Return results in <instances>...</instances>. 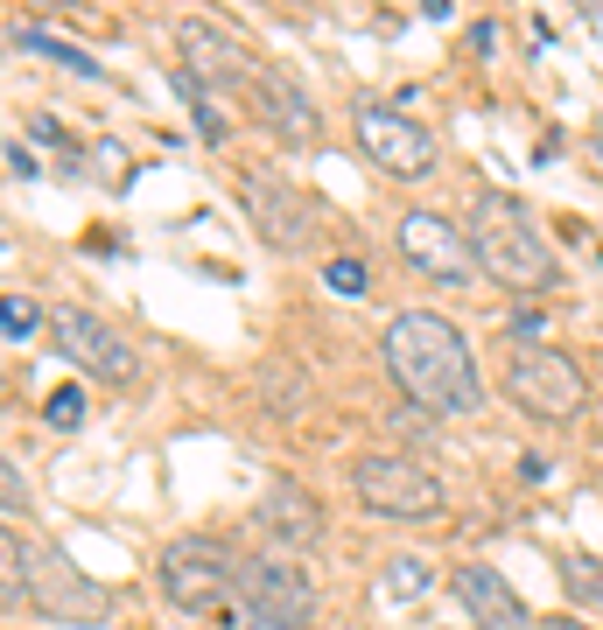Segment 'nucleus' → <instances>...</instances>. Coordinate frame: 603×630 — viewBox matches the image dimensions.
Here are the masks:
<instances>
[{"label":"nucleus","mask_w":603,"mask_h":630,"mask_svg":"<svg viewBox=\"0 0 603 630\" xmlns=\"http://www.w3.org/2000/svg\"><path fill=\"white\" fill-rule=\"evenodd\" d=\"M380 357H386V378L401 386V399L421 407L428 420H470L484 407L470 336L442 309H401L380 336Z\"/></svg>","instance_id":"nucleus-1"},{"label":"nucleus","mask_w":603,"mask_h":630,"mask_svg":"<svg viewBox=\"0 0 603 630\" xmlns=\"http://www.w3.org/2000/svg\"><path fill=\"white\" fill-rule=\"evenodd\" d=\"M470 253H478V274L498 280L505 295H555L561 288V259L555 245L540 239L534 210L519 197H505V189H484L478 203H470Z\"/></svg>","instance_id":"nucleus-2"},{"label":"nucleus","mask_w":603,"mask_h":630,"mask_svg":"<svg viewBox=\"0 0 603 630\" xmlns=\"http://www.w3.org/2000/svg\"><path fill=\"white\" fill-rule=\"evenodd\" d=\"M498 386H505V399H513L519 413L548 420V428H561V420H575L590 407V378H582V365L569 351H555V343H513L505 336Z\"/></svg>","instance_id":"nucleus-3"},{"label":"nucleus","mask_w":603,"mask_h":630,"mask_svg":"<svg viewBox=\"0 0 603 630\" xmlns=\"http://www.w3.org/2000/svg\"><path fill=\"white\" fill-rule=\"evenodd\" d=\"M351 498L372 511V519H393V526H428L449 511V490L442 476L414 455H358L351 463Z\"/></svg>","instance_id":"nucleus-4"},{"label":"nucleus","mask_w":603,"mask_h":630,"mask_svg":"<svg viewBox=\"0 0 603 630\" xmlns=\"http://www.w3.org/2000/svg\"><path fill=\"white\" fill-rule=\"evenodd\" d=\"M155 582L162 596L176 609H190V617H211V609H224L239 596V553L204 540V532H190V540H168L162 561H155Z\"/></svg>","instance_id":"nucleus-5"},{"label":"nucleus","mask_w":603,"mask_h":630,"mask_svg":"<svg viewBox=\"0 0 603 630\" xmlns=\"http://www.w3.org/2000/svg\"><path fill=\"white\" fill-rule=\"evenodd\" d=\"M50 343L70 357L85 378H99V386H134L141 378V351L127 343V330H112L106 316H91L78 309V301H64V309H50Z\"/></svg>","instance_id":"nucleus-6"},{"label":"nucleus","mask_w":603,"mask_h":630,"mask_svg":"<svg viewBox=\"0 0 603 630\" xmlns=\"http://www.w3.org/2000/svg\"><path fill=\"white\" fill-rule=\"evenodd\" d=\"M29 609H35V617H50V623L99 630V623L112 617V596L85 575L78 561H70V553L29 540Z\"/></svg>","instance_id":"nucleus-7"},{"label":"nucleus","mask_w":603,"mask_h":630,"mask_svg":"<svg viewBox=\"0 0 603 630\" xmlns=\"http://www.w3.org/2000/svg\"><path fill=\"white\" fill-rule=\"evenodd\" d=\"M393 245H401V259L414 274H428L436 288H470L478 274V253H470V232L457 218H442V210H407L401 224H393Z\"/></svg>","instance_id":"nucleus-8"},{"label":"nucleus","mask_w":603,"mask_h":630,"mask_svg":"<svg viewBox=\"0 0 603 630\" xmlns=\"http://www.w3.org/2000/svg\"><path fill=\"white\" fill-rule=\"evenodd\" d=\"M358 147H365L372 168H386V176H401V183H428L436 162H442L436 133L421 120H407L401 106H358Z\"/></svg>","instance_id":"nucleus-9"},{"label":"nucleus","mask_w":603,"mask_h":630,"mask_svg":"<svg viewBox=\"0 0 603 630\" xmlns=\"http://www.w3.org/2000/svg\"><path fill=\"white\" fill-rule=\"evenodd\" d=\"M246 218H253V232L267 253L281 259H295V253H309L316 245V203L302 197V189L288 176H274V168H246Z\"/></svg>","instance_id":"nucleus-10"},{"label":"nucleus","mask_w":603,"mask_h":630,"mask_svg":"<svg viewBox=\"0 0 603 630\" xmlns=\"http://www.w3.org/2000/svg\"><path fill=\"white\" fill-rule=\"evenodd\" d=\"M176 49H183V56H176V70H190L204 91H232V85L246 91L260 70H267V64L253 56L246 35H232V29L204 22V14H183V22H176Z\"/></svg>","instance_id":"nucleus-11"},{"label":"nucleus","mask_w":603,"mask_h":630,"mask_svg":"<svg viewBox=\"0 0 603 630\" xmlns=\"http://www.w3.org/2000/svg\"><path fill=\"white\" fill-rule=\"evenodd\" d=\"M232 603H246L260 609V617H281V623H302V630H316V582L302 575V561L295 553H246L239 561V596Z\"/></svg>","instance_id":"nucleus-12"},{"label":"nucleus","mask_w":603,"mask_h":630,"mask_svg":"<svg viewBox=\"0 0 603 630\" xmlns=\"http://www.w3.org/2000/svg\"><path fill=\"white\" fill-rule=\"evenodd\" d=\"M449 588H457V609L470 617V630H540L534 609L519 603V588L484 561H463L457 575H449Z\"/></svg>","instance_id":"nucleus-13"},{"label":"nucleus","mask_w":603,"mask_h":630,"mask_svg":"<svg viewBox=\"0 0 603 630\" xmlns=\"http://www.w3.org/2000/svg\"><path fill=\"white\" fill-rule=\"evenodd\" d=\"M253 526L267 532L274 553H316L324 546V505L302 484H267V498L253 505Z\"/></svg>","instance_id":"nucleus-14"},{"label":"nucleus","mask_w":603,"mask_h":630,"mask_svg":"<svg viewBox=\"0 0 603 630\" xmlns=\"http://www.w3.org/2000/svg\"><path fill=\"white\" fill-rule=\"evenodd\" d=\"M246 99L260 106V120H267L274 133H288V141H309V133H316V112H309V99H302L295 85H281L274 70H260V78L246 85Z\"/></svg>","instance_id":"nucleus-15"},{"label":"nucleus","mask_w":603,"mask_h":630,"mask_svg":"<svg viewBox=\"0 0 603 630\" xmlns=\"http://www.w3.org/2000/svg\"><path fill=\"white\" fill-rule=\"evenodd\" d=\"M0 43H8V49H29V56H43V64H64V70H78V78H99V56H85L78 43H64V35H50V29L22 22V14H8V22H0Z\"/></svg>","instance_id":"nucleus-16"},{"label":"nucleus","mask_w":603,"mask_h":630,"mask_svg":"<svg viewBox=\"0 0 603 630\" xmlns=\"http://www.w3.org/2000/svg\"><path fill=\"white\" fill-rule=\"evenodd\" d=\"M428 588H436V567H428V553H393L380 567V596L386 603H421Z\"/></svg>","instance_id":"nucleus-17"},{"label":"nucleus","mask_w":603,"mask_h":630,"mask_svg":"<svg viewBox=\"0 0 603 630\" xmlns=\"http://www.w3.org/2000/svg\"><path fill=\"white\" fill-rule=\"evenodd\" d=\"M29 609V540L0 526V617Z\"/></svg>","instance_id":"nucleus-18"},{"label":"nucleus","mask_w":603,"mask_h":630,"mask_svg":"<svg viewBox=\"0 0 603 630\" xmlns=\"http://www.w3.org/2000/svg\"><path fill=\"white\" fill-rule=\"evenodd\" d=\"M176 85H183V99H190V120H197V133H204V141H211V147H224V141H232V120H224L218 91H204V85L190 78V70H176Z\"/></svg>","instance_id":"nucleus-19"},{"label":"nucleus","mask_w":603,"mask_h":630,"mask_svg":"<svg viewBox=\"0 0 603 630\" xmlns=\"http://www.w3.org/2000/svg\"><path fill=\"white\" fill-rule=\"evenodd\" d=\"M43 322H50V316L35 309L29 295H0V343H29Z\"/></svg>","instance_id":"nucleus-20"},{"label":"nucleus","mask_w":603,"mask_h":630,"mask_svg":"<svg viewBox=\"0 0 603 630\" xmlns=\"http://www.w3.org/2000/svg\"><path fill=\"white\" fill-rule=\"evenodd\" d=\"M324 288H330V295H351V301H358V295H365V288H372V274H365V259H351V253H337V259L324 266Z\"/></svg>","instance_id":"nucleus-21"},{"label":"nucleus","mask_w":603,"mask_h":630,"mask_svg":"<svg viewBox=\"0 0 603 630\" xmlns=\"http://www.w3.org/2000/svg\"><path fill=\"white\" fill-rule=\"evenodd\" d=\"M0 511H8V519H29L35 511V498H29V476L8 463V455H0Z\"/></svg>","instance_id":"nucleus-22"},{"label":"nucleus","mask_w":603,"mask_h":630,"mask_svg":"<svg viewBox=\"0 0 603 630\" xmlns=\"http://www.w3.org/2000/svg\"><path fill=\"white\" fill-rule=\"evenodd\" d=\"M561 582H569L582 603H603V561H582V553H569V561H561Z\"/></svg>","instance_id":"nucleus-23"},{"label":"nucleus","mask_w":603,"mask_h":630,"mask_svg":"<svg viewBox=\"0 0 603 630\" xmlns=\"http://www.w3.org/2000/svg\"><path fill=\"white\" fill-rule=\"evenodd\" d=\"M43 420H50V428H78V420H85V393H78V386L50 393V407H43Z\"/></svg>","instance_id":"nucleus-24"},{"label":"nucleus","mask_w":603,"mask_h":630,"mask_svg":"<svg viewBox=\"0 0 603 630\" xmlns=\"http://www.w3.org/2000/svg\"><path fill=\"white\" fill-rule=\"evenodd\" d=\"M224 630H302V623H281V617H260V609L232 603V609H224Z\"/></svg>","instance_id":"nucleus-25"},{"label":"nucleus","mask_w":603,"mask_h":630,"mask_svg":"<svg viewBox=\"0 0 603 630\" xmlns=\"http://www.w3.org/2000/svg\"><path fill=\"white\" fill-rule=\"evenodd\" d=\"M393 434H407V442H421V434H428V420H421V407H414V413H401V407H393Z\"/></svg>","instance_id":"nucleus-26"},{"label":"nucleus","mask_w":603,"mask_h":630,"mask_svg":"<svg viewBox=\"0 0 603 630\" xmlns=\"http://www.w3.org/2000/svg\"><path fill=\"white\" fill-rule=\"evenodd\" d=\"M470 49L492 56V49H498V22H478V29H470Z\"/></svg>","instance_id":"nucleus-27"},{"label":"nucleus","mask_w":603,"mask_h":630,"mask_svg":"<svg viewBox=\"0 0 603 630\" xmlns=\"http://www.w3.org/2000/svg\"><path fill=\"white\" fill-rule=\"evenodd\" d=\"M540 630H590V623H575V617H548Z\"/></svg>","instance_id":"nucleus-28"},{"label":"nucleus","mask_w":603,"mask_h":630,"mask_svg":"<svg viewBox=\"0 0 603 630\" xmlns=\"http://www.w3.org/2000/svg\"><path fill=\"white\" fill-rule=\"evenodd\" d=\"M29 8H50L56 14V8H70V0H29Z\"/></svg>","instance_id":"nucleus-29"}]
</instances>
